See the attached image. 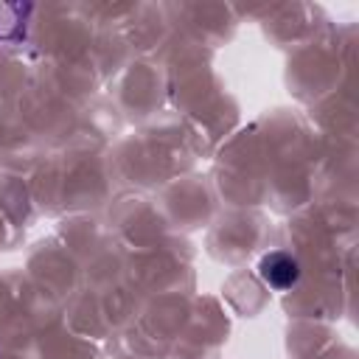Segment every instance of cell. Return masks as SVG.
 <instances>
[{
  "label": "cell",
  "instance_id": "2",
  "mask_svg": "<svg viewBox=\"0 0 359 359\" xmlns=\"http://www.w3.org/2000/svg\"><path fill=\"white\" fill-rule=\"evenodd\" d=\"M31 6L25 3H0V42H22L25 39V22H28Z\"/></svg>",
  "mask_w": 359,
  "mask_h": 359
},
{
  "label": "cell",
  "instance_id": "1",
  "mask_svg": "<svg viewBox=\"0 0 359 359\" xmlns=\"http://www.w3.org/2000/svg\"><path fill=\"white\" fill-rule=\"evenodd\" d=\"M258 275H261V280H264L266 286L283 292V289H292V286L297 283V278H300V264H297V258H292L289 252L275 250V252H266V255L261 258Z\"/></svg>",
  "mask_w": 359,
  "mask_h": 359
}]
</instances>
